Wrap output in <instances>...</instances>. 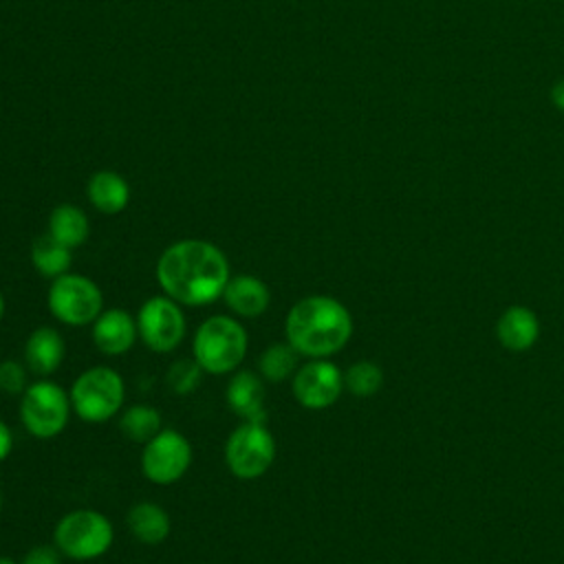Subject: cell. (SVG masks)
<instances>
[{"label":"cell","instance_id":"27","mask_svg":"<svg viewBox=\"0 0 564 564\" xmlns=\"http://www.w3.org/2000/svg\"><path fill=\"white\" fill-rule=\"evenodd\" d=\"M13 447V434L4 421H0V463L11 454Z\"/></svg>","mask_w":564,"mask_h":564},{"label":"cell","instance_id":"2","mask_svg":"<svg viewBox=\"0 0 564 564\" xmlns=\"http://www.w3.org/2000/svg\"><path fill=\"white\" fill-rule=\"evenodd\" d=\"M286 341L308 359L339 352L352 335L348 308L330 295H308L293 304L284 319Z\"/></svg>","mask_w":564,"mask_h":564},{"label":"cell","instance_id":"7","mask_svg":"<svg viewBox=\"0 0 564 564\" xmlns=\"http://www.w3.org/2000/svg\"><path fill=\"white\" fill-rule=\"evenodd\" d=\"M275 460V438L267 423L242 421L225 443V463L240 480H253L269 471Z\"/></svg>","mask_w":564,"mask_h":564},{"label":"cell","instance_id":"3","mask_svg":"<svg viewBox=\"0 0 564 564\" xmlns=\"http://www.w3.org/2000/svg\"><path fill=\"white\" fill-rule=\"evenodd\" d=\"M249 337L231 315H212L194 333L192 352L203 372L229 375L247 355Z\"/></svg>","mask_w":564,"mask_h":564},{"label":"cell","instance_id":"29","mask_svg":"<svg viewBox=\"0 0 564 564\" xmlns=\"http://www.w3.org/2000/svg\"><path fill=\"white\" fill-rule=\"evenodd\" d=\"M2 315H4V295L0 293V319H2Z\"/></svg>","mask_w":564,"mask_h":564},{"label":"cell","instance_id":"8","mask_svg":"<svg viewBox=\"0 0 564 564\" xmlns=\"http://www.w3.org/2000/svg\"><path fill=\"white\" fill-rule=\"evenodd\" d=\"M53 317L66 326L93 324L104 311V297L97 282L79 273L55 278L46 295Z\"/></svg>","mask_w":564,"mask_h":564},{"label":"cell","instance_id":"4","mask_svg":"<svg viewBox=\"0 0 564 564\" xmlns=\"http://www.w3.org/2000/svg\"><path fill=\"white\" fill-rule=\"evenodd\" d=\"M53 540L62 555L88 562L110 551L115 531L112 522L104 513L95 509H75L57 520Z\"/></svg>","mask_w":564,"mask_h":564},{"label":"cell","instance_id":"19","mask_svg":"<svg viewBox=\"0 0 564 564\" xmlns=\"http://www.w3.org/2000/svg\"><path fill=\"white\" fill-rule=\"evenodd\" d=\"M48 234L66 247H79L90 234L86 214L75 205H57L48 216Z\"/></svg>","mask_w":564,"mask_h":564},{"label":"cell","instance_id":"5","mask_svg":"<svg viewBox=\"0 0 564 564\" xmlns=\"http://www.w3.org/2000/svg\"><path fill=\"white\" fill-rule=\"evenodd\" d=\"M68 394L70 405L82 421L104 423L119 412L126 397V386L115 368L95 366L75 379Z\"/></svg>","mask_w":564,"mask_h":564},{"label":"cell","instance_id":"25","mask_svg":"<svg viewBox=\"0 0 564 564\" xmlns=\"http://www.w3.org/2000/svg\"><path fill=\"white\" fill-rule=\"evenodd\" d=\"M26 366L15 359L0 361V390L4 394H22L26 390Z\"/></svg>","mask_w":564,"mask_h":564},{"label":"cell","instance_id":"28","mask_svg":"<svg viewBox=\"0 0 564 564\" xmlns=\"http://www.w3.org/2000/svg\"><path fill=\"white\" fill-rule=\"evenodd\" d=\"M551 104L564 112V77L557 79L553 86H551Z\"/></svg>","mask_w":564,"mask_h":564},{"label":"cell","instance_id":"14","mask_svg":"<svg viewBox=\"0 0 564 564\" xmlns=\"http://www.w3.org/2000/svg\"><path fill=\"white\" fill-rule=\"evenodd\" d=\"M64 337L53 326H37L24 344L26 368L37 377L53 375L64 361Z\"/></svg>","mask_w":564,"mask_h":564},{"label":"cell","instance_id":"22","mask_svg":"<svg viewBox=\"0 0 564 564\" xmlns=\"http://www.w3.org/2000/svg\"><path fill=\"white\" fill-rule=\"evenodd\" d=\"M297 359H300V352L289 341H275L267 346L264 352L260 355V361H258L260 377L271 383H282L291 375H295Z\"/></svg>","mask_w":564,"mask_h":564},{"label":"cell","instance_id":"10","mask_svg":"<svg viewBox=\"0 0 564 564\" xmlns=\"http://www.w3.org/2000/svg\"><path fill=\"white\" fill-rule=\"evenodd\" d=\"M192 463L189 441L172 430L163 427L156 436L143 443L141 471L154 485H172L185 476Z\"/></svg>","mask_w":564,"mask_h":564},{"label":"cell","instance_id":"24","mask_svg":"<svg viewBox=\"0 0 564 564\" xmlns=\"http://www.w3.org/2000/svg\"><path fill=\"white\" fill-rule=\"evenodd\" d=\"M165 379L176 394H189L198 388L203 379V368L196 364V359H176L167 368Z\"/></svg>","mask_w":564,"mask_h":564},{"label":"cell","instance_id":"16","mask_svg":"<svg viewBox=\"0 0 564 564\" xmlns=\"http://www.w3.org/2000/svg\"><path fill=\"white\" fill-rule=\"evenodd\" d=\"M498 341L513 352L529 350L540 337V322L535 313L522 304H513L505 308L496 324Z\"/></svg>","mask_w":564,"mask_h":564},{"label":"cell","instance_id":"13","mask_svg":"<svg viewBox=\"0 0 564 564\" xmlns=\"http://www.w3.org/2000/svg\"><path fill=\"white\" fill-rule=\"evenodd\" d=\"M223 302L238 317H258L269 308L271 291L260 278L242 273L229 278L223 291Z\"/></svg>","mask_w":564,"mask_h":564},{"label":"cell","instance_id":"12","mask_svg":"<svg viewBox=\"0 0 564 564\" xmlns=\"http://www.w3.org/2000/svg\"><path fill=\"white\" fill-rule=\"evenodd\" d=\"M90 326L95 346L110 357L128 352L139 335L137 317H132L123 308H104Z\"/></svg>","mask_w":564,"mask_h":564},{"label":"cell","instance_id":"15","mask_svg":"<svg viewBox=\"0 0 564 564\" xmlns=\"http://www.w3.org/2000/svg\"><path fill=\"white\" fill-rule=\"evenodd\" d=\"M227 403L238 416H242V421L267 423L264 386L258 375L249 370L234 372L227 383Z\"/></svg>","mask_w":564,"mask_h":564},{"label":"cell","instance_id":"9","mask_svg":"<svg viewBox=\"0 0 564 564\" xmlns=\"http://www.w3.org/2000/svg\"><path fill=\"white\" fill-rule=\"evenodd\" d=\"M185 313L170 295L145 300L137 313V330L141 341L154 352H172L185 337Z\"/></svg>","mask_w":564,"mask_h":564},{"label":"cell","instance_id":"30","mask_svg":"<svg viewBox=\"0 0 564 564\" xmlns=\"http://www.w3.org/2000/svg\"><path fill=\"white\" fill-rule=\"evenodd\" d=\"M0 564H15L11 557H4V555H0Z\"/></svg>","mask_w":564,"mask_h":564},{"label":"cell","instance_id":"20","mask_svg":"<svg viewBox=\"0 0 564 564\" xmlns=\"http://www.w3.org/2000/svg\"><path fill=\"white\" fill-rule=\"evenodd\" d=\"M70 260H73L70 247L62 245L51 234L37 236L31 245V262H33L35 271L44 278L55 280V278L68 273Z\"/></svg>","mask_w":564,"mask_h":564},{"label":"cell","instance_id":"11","mask_svg":"<svg viewBox=\"0 0 564 564\" xmlns=\"http://www.w3.org/2000/svg\"><path fill=\"white\" fill-rule=\"evenodd\" d=\"M291 388L300 405L308 410H324L339 399L344 390V375L328 359H311L295 370Z\"/></svg>","mask_w":564,"mask_h":564},{"label":"cell","instance_id":"23","mask_svg":"<svg viewBox=\"0 0 564 564\" xmlns=\"http://www.w3.org/2000/svg\"><path fill=\"white\" fill-rule=\"evenodd\" d=\"M381 383H383V370L375 361H368V359L352 364L344 372V388L359 399H366V397H372L375 392H379Z\"/></svg>","mask_w":564,"mask_h":564},{"label":"cell","instance_id":"21","mask_svg":"<svg viewBox=\"0 0 564 564\" xmlns=\"http://www.w3.org/2000/svg\"><path fill=\"white\" fill-rule=\"evenodd\" d=\"M119 430L130 441L148 443L152 436H156L163 430L161 412L145 403L130 405L123 410V414L119 419Z\"/></svg>","mask_w":564,"mask_h":564},{"label":"cell","instance_id":"18","mask_svg":"<svg viewBox=\"0 0 564 564\" xmlns=\"http://www.w3.org/2000/svg\"><path fill=\"white\" fill-rule=\"evenodd\" d=\"M128 527L143 544H161L172 529L167 511L150 500H141L128 511Z\"/></svg>","mask_w":564,"mask_h":564},{"label":"cell","instance_id":"1","mask_svg":"<svg viewBox=\"0 0 564 564\" xmlns=\"http://www.w3.org/2000/svg\"><path fill=\"white\" fill-rule=\"evenodd\" d=\"M227 256L212 242L187 238L170 245L156 262V280L181 306H205L223 297L229 282Z\"/></svg>","mask_w":564,"mask_h":564},{"label":"cell","instance_id":"6","mask_svg":"<svg viewBox=\"0 0 564 564\" xmlns=\"http://www.w3.org/2000/svg\"><path fill=\"white\" fill-rule=\"evenodd\" d=\"M20 397V419L31 436L46 441L64 432L73 405L62 386L40 379L29 383Z\"/></svg>","mask_w":564,"mask_h":564},{"label":"cell","instance_id":"26","mask_svg":"<svg viewBox=\"0 0 564 564\" xmlns=\"http://www.w3.org/2000/svg\"><path fill=\"white\" fill-rule=\"evenodd\" d=\"M22 564H62V551L55 544H37L24 555Z\"/></svg>","mask_w":564,"mask_h":564},{"label":"cell","instance_id":"31","mask_svg":"<svg viewBox=\"0 0 564 564\" xmlns=\"http://www.w3.org/2000/svg\"><path fill=\"white\" fill-rule=\"evenodd\" d=\"M0 507H2V491H0Z\"/></svg>","mask_w":564,"mask_h":564},{"label":"cell","instance_id":"17","mask_svg":"<svg viewBox=\"0 0 564 564\" xmlns=\"http://www.w3.org/2000/svg\"><path fill=\"white\" fill-rule=\"evenodd\" d=\"M88 200L101 214H119L130 200V187L121 174L101 170L88 181Z\"/></svg>","mask_w":564,"mask_h":564}]
</instances>
